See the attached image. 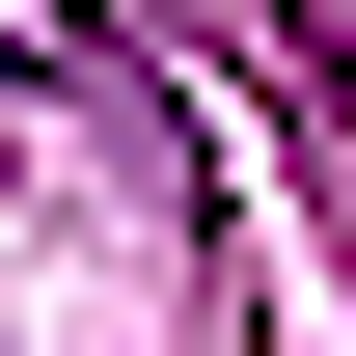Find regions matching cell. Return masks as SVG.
Instances as JSON below:
<instances>
[{
  "label": "cell",
  "mask_w": 356,
  "mask_h": 356,
  "mask_svg": "<svg viewBox=\"0 0 356 356\" xmlns=\"http://www.w3.org/2000/svg\"><path fill=\"white\" fill-rule=\"evenodd\" d=\"M0 55H28V83H110V28H83V0H0Z\"/></svg>",
  "instance_id": "cell-1"
}]
</instances>
